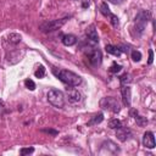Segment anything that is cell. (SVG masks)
Masks as SVG:
<instances>
[{
	"label": "cell",
	"mask_w": 156,
	"mask_h": 156,
	"mask_svg": "<svg viewBox=\"0 0 156 156\" xmlns=\"http://www.w3.org/2000/svg\"><path fill=\"white\" fill-rule=\"evenodd\" d=\"M34 76L37 77V78H43L44 76H45V68H44V66H39L38 67V69L34 72Z\"/></svg>",
	"instance_id": "cell-20"
},
{
	"label": "cell",
	"mask_w": 156,
	"mask_h": 156,
	"mask_svg": "<svg viewBox=\"0 0 156 156\" xmlns=\"http://www.w3.org/2000/svg\"><path fill=\"white\" fill-rule=\"evenodd\" d=\"M43 132H45V133H51V134H54V135L57 134V130H52V129H43Z\"/></svg>",
	"instance_id": "cell-27"
},
{
	"label": "cell",
	"mask_w": 156,
	"mask_h": 156,
	"mask_svg": "<svg viewBox=\"0 0 156 156\" xmlns=\"http://www.w3.org/2000/svg\"><path fill=\"white\" fill-rule=\"evenodd\" d=\"M68 17H63V18H60V20H52V21H48V22H44L39 26V29L43 32V33H51L54 30H57L60 29L66 22H67Z\"/></svg>",
	"instance_id": "cell-2"
},
{
	"label": "cell",
	"mask_w": 156,
	"mask_h": 156,
	"mask_svg": "<svg viewBox=\"0 0 156 156\" xmlns=\"http://www.w3.org/2000/svg\"><path fill=\"white\" fill-rule=\"evenodd\" d=\"M150 20V13L145 10L140 11L136 17H135V26H134V29L136 30V35H140L144 29H145V24L147 23V21Z\"/></svg>",
	"instance_id": "cell-5"
},
{
	"label": "cell",
	"mask_w": 156,
	"mask_h": 156,
	"mask_svg": "<svg viewBox=\"0 0 156 156\" xmlns=\"http://www.w3.org/2000/svg\"><path fill=\"white\" fill-rule=\"evenodd\" d=\"M119 82H121L122 85H126L127 83H130V82H132V78H130V76H129L128 73H123V74L119 77Z\"/></svg>",
	"instance_id": "cell-19"
},
{
	"label": "cell",
	"mask_w": 156,
	"mask_h": 156,
	"mask_svg": "<svg viewBox=\"0 0 156 156\" xmlns=\"http://www.w3.org/2000/svg\"><path fill=\"white\" fill-rule=\"evenodd\" d=\"M130 113H132V116L134 117V119L136 121V123H138L139 126H145V124L147 123L146 118H145V117H143V116H140V115H139L136 111H134V110H133Z\"/></svg>",
	"instance_id": "cell-16"
},
{
	"label": "cell",
	"mask_w": 156,
	"mask_h": 156,
	"mask_svg": "<svg viewBox=\"0 0 156 156\" xmlns=\"http://www.w3.org/2000/svg\"><path fill=\"white\" fill-rule=\"evenodd\" d=\"M130 130L129 129H127V128H123V127H119L118 129H117V138L121 140V141H126L129 136H130Z\"/></svg>",
	"instance_id": "cell-12"
},
{
	"label": "cell",
	"mask_w": 156,
	"mask_h": 156,
	"mask_svg": "<svg viewBox=\"0 0 156 156\" xmlns=\"http://www.w3.org/2000/svg\"><path fill=\"white\" fill-rule=\"evenodd\" d=\"M132 58H133V61L139 62V61L141 60V54H140V51H138V50L132 51Z\"/></svg>",
	"instance_id": "cell-22"
},
{
	"label": "cell",
	"mask_w": 156,
	"mask_h": 156,
	"mask_svg": "<svg viewBox=\"0 0 156 156\" xmlns=\"http://www.w3.org/2000/svg\"><path fill=\"white\" fill-rule=\"evenodd\" d=\"M121 69H122V66H121V65H118V63H116V62H113L108 71H110L111 73H117V72H119Z\"/></svg>",
	"instance_id": "cell-21"
},
{
	"label": "cell",
	"mask_w": 156,
	"mask_h": 156,
	"mask_svg": "<svg viewBox=\"0 0 156 156\" xmlns=\"http://www.w3.org/2000/svg\"><path fill=\"white\" fill-rule=\"evenodd\" d=\"M143 145L147 149H154L156 143H155V136L152 132H145L143 136Z\"/></svg>",
	"instance_id": "cell-9"
},
{
	"label": "cell",
	"mask_w": 156,
	"mask_h": 156,
	"mask_svg": "<svg viewBox=\"0 0 156 156\" xmlns=\"http://www.w3.org/2000/svg\"><path fill=\"white\" fill-rule=\"evenodd\" d=\"M100 107L102 110H108L113 113H117L119 112L121 110V105L119 102L117 101V99L112 98V96H106V98H102L100 100Z\"/></svg>",
	"instance_id": "cell-4"
},
{
	"label": "cell",
	"mask_w": 156,
	"mask_h": 156,
	"mask_svg": "<svg viewBox=\"0 0 156 156\" xmlns=\"http://www.w3.org/2000/svg\"><path fill=\"white\" fill-rule=\"evenodd\" d=\"M105 50H106L107 54H111V55H113V56H119V55L122 54L121 49L117 48V46H115V45H106V46H105Z\"/></svg>",
	"instance_id": "cell-15"
},
{
	"label": "cell",
	"mask_w": 156,
	"mask_h": 156,
	"mask_svg": "<svg viewBox=\"0 0 156 156\" xmlns=\"http://www.w3.org/2000/svg\"><path fill=\"white\" fill-rule=\"evenodd\" d=\"M52 73L54 76L60 79L62 83L67 84L68 87H77L82 83V78L80 76L76 74L72 71H67V69H60V68H52Z\"/></svg>",
	"instance_id": "cell-1"
},
{
	"label": "cell",
	"mask_w": 156,
	"mask_h": 156,
	"mask_svg": "<svg viewBox=\"0 0 156 156\" xmlns=\"http://www.w3.org/2000/svg\"><path fill=\"white\" fill-rule=\"evenodd\" d=\"M154 61V51L152 50H149V60H147V63L151 65Z\"/></svg>",
	"instance_id": "cell-26"
},
{
	"label": "cell",
	"mask_w": 156,
	"mask_h": 156,
	"mask_svg": "<svg viewBox=\"0 0 156 156\" xmlns=\"http://www.w3.org/2000/svg\"><path fill=\"white\" fill-rule=\"evenodd\" d=\"M21 39H22V37H21V34H18V33H10V34L7 35V40H9L10 43H12V44L20 43Z\"/></svg>",
	"instance_id": "cell-17"
},
{
	"label": "cell",
	"mask_w": 156,
	"mask_h": 156,
	"mask_svg": "<svg viewBox=\"0 0 156 156\" xmlns=\"http://www.w3.org/2000/svg\"><path fill=\"white\" fill-rule=\"evenodd\" d=\"M48 101L57 107V108H62L63 105H65V96H63V93L58 89H50L48 91Z\"/></svg>",
	"instance_id": "cell-3"
},
{
	"label": "cell",
	"mask_w": 156,
	"mask_h": 156,
	"mask_svg": "<svg viewBox=\"0 0 156 156\" xmlns=\"http://www.w3.org/2000/svg\"><path fill=\"white\" fill-rule=\"evenodd\" d=\"M5 112H6V107H5V104H4V101L0 99V118L5 115Z\"/></svg>",
	"instance_id": "cell-25"
},
{
	"label": "cell",
	"mask_w": 156,
	"mask_h": 156,
	"mask_svg": "<svg viewBox=\"0 0 156 156\" xmlns=\"http://www.w3.org/2000/svg\"><path fill=\"white\" fill-rule=\"evenodd\" d=\"M107 1H110V2H112V4H116V5H118V4H122L124 0H107Z\"/></svg>",
	"instance_id": "cell-28"
},
{
	"label": "cell",
	"mask_w": 156,
	"mask_h": 156,
	"mask_svg": "<svg viewBox=\"0 0 156 156\" xmlns=\"http://www.w3.org/2000/svg\"><path fill=\"white\" fill-rule=\"evenodd\" d=\"M33 152H34V147H22V149L20 150V154H21L22 156L29 155V154H33Z\"/></svg>",
	"instance_id": "cell-24"
},
{
	"label": "cell",
	"mask_w": 156,
	"mask_h": 156,
	"mask_svg": "<svg viewBox=\"0 0 156 156\" xmlns=\"http://www.w3.org/2000/svg\"><path fill=\"white\" fill-rule=\"evenodd\" d=\"M62 43L66 46H72L77 43V37L73 34H65L62 35Z\"/></svg>",
	"instance_id": "cell-13"
},
{
	"label": "cell",
	"mask_w": 156,
	"mask_h": 156,
	"mask_svg": "<svg viewBox=\"0 0 156 156\" xmlns=\"http://www.w3.org/2000/svg\"><path fill=\"white\" fill-rule=\"evenodd\" d=\"M102 121H104V113L99 112V113L94 115V116L90 118V121L88 122V126H96V124L101 123Z\"/></svg>",
	"instance_id": "cell-14"
},
{
	"label": "cell",
	"mask_w": 156,
	"mask_h": 156,
	"mask_svg": "<svg viewBox=\"0 0 156 156\" xmlns=\"http://www.w3.org/2000/svg\"><path fill=\"white\" fill-rule=\"evenodd\" d=\"M66 94H67V99L71 104L76 105V104H79L82 101V94L74 89V88H67L66 89Z\"/></svg>",
	"instance_id": "cell-8"
},
{
	"label": "cell",
	"mask_w": 156,
	"mask_h": 156,
	"mask_svg": "<svg viewBox=\"0 0 156 156\" xmlns=\"http://www.w3.org/2000/svg\"><path fill=\"white\" fill-rule=\"evenodd\" d=\"M85 34H87L88 40L91 44H98L99 43V35H98V32H96L94 26H89L87 28V30H85Z\"/></svg>",
	"instance_id": "cell-10"
},
{
	"label": "cell",
	"mask_w": 156,
	"mask_h": 156,
	"mask_svg": "<svg viewBox=\"0 0 156 156\" xmlns=\"http://www.w3.org/2000/svg\"><path fill=\"white\" fill-rule=\"evenodd\" d=\"M100 12H101L104 16H108V17H110L111 24H112L115 28H117V27H118V24H119L118 17H117V16H115V15L110 11V7L107 6V4H106V2H102V4L100 5Z\"/></svg>",
	"instance_id": "cell-6"
},
{
	"label": "cell",
	"mask_w": 156,
	"mask_h": 156,
	"mask_svg": "<svg viewBox=\"0 0 156 156\" xmlns=\"http://www.w3.org/2000/svg\"><path fill=\"white\" fill-rule=\"evenodd\" d=\"M88 58H89V62L93 67H98L100 66L101 63V60H102V55H101V51L99 49H91L88 54Z\"/></svg>",
	"instance_id": "cell-7"
},
{
	"label": "cell",
	"mask_w": 156,
	"mask_h": 156,
	"mask_svg": "<svg viewBox=\"0 0 156 156\" xmlns=\"http://www.w3.org/2000/svg\"><path fill=\"white\" fill-rule=\"evenodd\" d=\"M108 127H110L111 129H118L119 127H122V123H121L119 119L113 118V119H111V121L108 122Z\"/></svg>",
	"instance_id": "cell-18"
},
{
	"label": "cell",
	"mask_w": 156,
	"mask_h": 156,
	"mask_svg": "<svg viewBox=\"0 0 156 156\" xmlns=\"http://www.w3.org/2000/svg\"><path fill=\"white\" fill-rule=\"evenodd\" d=\"M121 94H122V100H123L124 106H130V88L127 84L122 85Z\"/></svg>",
	"instance_id": "cell-11"
},
{
	"label": "cell",
	"mask_w": 156,
	"mask_h": 156,
	"mask_svg": "<svg viewBox=\"0 0 156 156\" xmlns=\"http://www.w3.org/2000/svg\"><path fill=\"white\" fill-rule=\"evenodd\" d=\"M24 85H26V88L29 89V90H34V89H35V83H34L32 79H26V80H24Z\"/></svg>",
	"instance_id": "cell-23"
}]
</instances>
